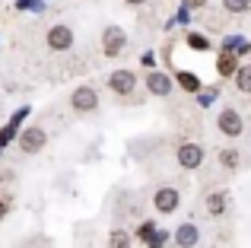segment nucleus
Masks as SVG:
<instances>
[{"instance_id":"obj_1","label":"nucleus","mask_w":251,"mask_h":248,"mask_svg":"<svg viewBox=\"0 0 251 248\" xmlns=\"http://www.w3.org/2000/svg\"><path fill=\"white\" fill-rule=\"evenodd\" d=\"M124 45H127V32H124L121 25H108V29L102 32V51H105V57H118L124 51Z\"/></svg>"},{"instance_id":"obj_2","label":"nucleus","mask_w":251,"mask_h":248,"mask_svg":"<svg viewBox=\"0 0 251 248\" xmlns=\"http://www.w3.org/2000/svg\"><path fill=\"white\" fill-rule=\"evenodd\" d=\"M45 42H48L51 51H67V48H74V29L70 25H51Z\"/></svg>"},{"instance_id":"obj_3","label":"nucleus","mask_w":251,"mask_h":248,"mask_svg":"<svg viewBox=\"0 0 251 248\" xmlns=\"http://www.w3.org/2000/svg\"><path fill=\"white\" fill-rule=\"evenodd\" d=\"M216 127H220L226 137H242V130H245V121H242V115L235 112V108H223L220 118H216Z\"/></svg>"},{"instance_id":"obj_4","label":"nucleus","mask_w":251,"mask_h":248,"mask_svg":"<svg viewBox=\"0 0 251 248\" xmlns=\"http://www.w3.org/2000/svg\"><path fill=\"white\" fill-rule=\"evenodd\" d=\"M16 143H19V149H23V153H38V149L48 143V134H45L42 127H25L23 134L16 137Z\"/></svg>"},{"instance_id":"obj_5","label":"nucleus","mask_w":251,"mask_h":248,"mask_svg":"<svg viewBox=\"0 0 251 248\" xmlns=\"http://www.w3.org/2000/svg\"><path fill=\"white\" fill-rule=\"evenodd\" d=\"M70 105H74V112H96L99 108V93L92 86H80V89H74V96H70Z\"/></svg>"},{"instance_id":"obj_6","label":"nucleus","mask_w":251,"mask_h":248,"mask_svg":"<svg viewBox=\"0 0 251 248\" xmlns=\"http://www.w3.org/2000/svg\"><path fill=\"white\" fill-rule=\"evenodd\" d=\"M175 159H178L181 169H197L203 162V147L201 143H181L178 153H175Z\"/></svg>"},{"instance_id":"obj_7","label":"nucleus","mask_w":251,"mask_h":248,"mask_svg":"<svg viewBox=\"0 0 251 248\" xmlns=\"http://www.w3.org/2000/svg\"><path fill=\"white\" fill-rule=\"evenodd\" d=\"M178 204H181V194H178L175 188H159V191L153 194V207L159 213H175Z\"/></svg>"},{"instance_id":"obj_8","label":"nucleus","mask_w":251,"mask_h":248,"mask_svg":"<svg viewBox=\"0 0 251 248\" xmlns=\"http://www.w3.org/2000/svg\"><path fill=\"white\" fill-rule=\"evenodd\" d=\"M108 86H111V93H118V96L134 93V86H137L134 70H115V74L108 76Z\"/></svg>"},{"instance_id":"obj_9","label":"nucleus","mask_w":251,"mask_h":248,"mask_svg":"<svg viewBox=\"0 0 251 248\" xmlns=\"http://www.w3.org/2000/svg\"><path fill=\"white\" fill-rule=\"evenodd\" d=\"M175 245L178 248H194V245H201V229H197L194 223H181L175 229Z\"/></svg>"},{"instance_id":"obj_10","label":"nucleus","mask_w":251,"mask_h":248,"mask_svg":"<svg viewBox=\"0 0 251 248\" xmlns=\"http://www.w3.org/2000/svg\"><path fill=\"white\" fill-rule=\"evenodd\" d=\"M147 89L153 96H169L172 93V76L169 74H159V70H153V74H147Z\"/></svg>"},{"instance_id":"obj_11","label":"nucleus","mask_w":251,"mask_h":248,"mask_svg":"<svg viewBox=\"0 0 251 248\" xmlns=\"http://www.w3.org/2000/svg\"><path fill=\"white\" fill-rule=\"evenodd\" d=\"M235 70H239V57H235V51L223 48L220 57H216V74H220V76H232Z\"/></svg>"},{"instance_id":"obj_12","label":"nucleus","mask_w":251,"mask_h":248,"mask_svg":"<svg viewBox=\"0 0 251 248\" xmlns=\"http://www.w3.org/2000/svg\"><path fill=\"white\" fill-rule=\"evenodd\" d=\"M207 213H210V217L226 213V191H210L207 194Z\"/></svg>"},{"instance_id":"obj_13","label":"nucleus","mask_w":251,"mask_h":248,"mask_svg":"<svg viewBox=\"0 0 251 248\" xmlns=\"http://www.w3.org/2000/svg\"><path fill=\"white\" fill-rule=\"evenodd\" d=\"M235 86H239V93H248L251 96V64H239V70H235Z\"/></svg>"},{"instance_id":"obj_14","label":"nucleus","mask_w":251,"mask_h":248,"mask_svg":"<svg viewBox=\"0 0 251 248\" xmlns=\"http://www.w3.org/2000/svg\"><path fill=\"white\" fill-rule=\"evenodd\" d=\"M175 83H178L181 89H188V93H201V80H197L194 74H188V70L175 74Z\"/></svg>"},{"instance_id":"obj_15","label":"nucleus","mask_w":251,"mask_h":248,"mask_svg":"<svg viewBox=\"0 0 251 248\" xmlns=\"http://www.w3.org/2000/svg\"><path fill=\"white\" fill-rule=\"evenodd\" d=\"M184 42H188L191 51H210V38L201 35V32H188V38H184Z\"/></svg>"},{"instance_id":"obj_16","label":"nucleus","mask_w":251,"mask_h":248,"mask_svg":"<svg viewBox=\"0 0 251 248\" xmlns=\"http://www.w3.org/2000/svg\"><path fill=\"white\" fill-rule=\"evenodd\" d=\"M239 162H242L239 149H223V153H220V166L223 169H239Z\"/></svg>"},{"instance_id":"obj_17","label":"nucleus","mask_w":251,"mask_h":248,"mask_svg":"<svg viewBox=\"0 0 251 248\" xmlns=\"http://www.w3.org/2000/svg\"><path fill=\"white\" fill-rule=\"evenodd\" d=\"M108 248H130V232L115 229V232L108 236Z\"/></svg>"},{"instance_id":"obj_18","label":"nucleus","mask_w":251,"mask_h":248,"mask_svg":"<svg viewBox=\"0 0 251 248\" xmlns=\"http://www.w3.org/2000/svg\"><path fill=\"white\" fill-rule=\"evenodd\" d=\"M223 6H226L229 13H245L251 6V0H223Z\"/></svg>"},{"instance_id":"obj_19","label":"nucleus","mask_w":251,"mask_h":248,"mask_svg":"<svg viewBox=\"0 0 251 248\" xmlns=\"http://www.w3.org/2000/svg\"><path fill=\"white\" fill-rule=\"evenodd\" d=\"M13 134H16V121H13V124H10V127H3V130H0V147H3V143H6V140H10V137H13Z\"/></svg>"},{"instance_id":"obj_20","label":"nucleus","mask_w":251,"mask_h":248,"mask_svg":"<svg viewBox=\"0 0 251 248\" xmlns=\"http://www.w3.org/2000/svg\"><path fill=\"white\" fill-rule=\"evenodd\" d=\"M6 210H10V207H6V200H3V198H0V220H3V217H6Z\"/></svg>"},{"instance_id":"obj_21","label":"nucleus","mask_w":251,"mask_h":248,"mask_svg":"<svg viewBox=\"0 0 251 248\" xmlns=\"http://www.w3.org/2000/svg\"><path fill=\"white\" fill-rule=\"evenodd\" d=\"M124 3H130V6H140V3H147V0H124Z\"/></svg>"}]
</instances>
